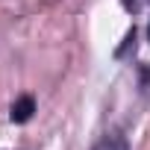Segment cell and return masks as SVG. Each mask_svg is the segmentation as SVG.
Returning a JSON list of instances; mask_svg holds the SVG:
<instances>
[{"instance_id":"4","label":"cell","mask_w":150,"mask_h":150,"mask_svg":"<svg viewBox=\"0 0 150 150\" xmlns=\"http://www.w3.org/2000/svg\"><path fill=\"white\" fill-rule=\"evenodd\" d=\"M147 35H150V27H147Z\"/></svg>"},{"instance_id":"1","label":"cell","mask_w":150,"mask_h":150,"mask_svg":"<svg viewBox=\"0 0 150 150\" xmlns=\"http://www.w3.org/2000/svg\"><path fill=\"white\" fill-rule=\"evenodd\" d=\"M33 112H35V100H33V97H18V100L12 103L9 118H12L15 124H27V121L33 118Z\"/></svg>"},{"instance_id":"3","label":"cell","mask_w":150,"mask_h":150,"mask_svg":"<svg viewBox=\"0 0 150 150\" xmlns=\"http://www.w3.org/2000/svg\"><path fill=\"white\" fill-rule=\"evenodd\" d=\"M124 6L127 9H135V0H124Z\"/></svg>"},{"instance_id":"2","label":"cell","mask_w":150,"mask_h":150,"mask_svg":"<svg viewBox=\"0 0 150 150\" xmlns=\"http://www.w3.org/2000/svg\"><path fill=\"white\" fill-rule=\"evenodd\" d=\"M94 150H127V141H124V135L109 132V135H103V141H100Z\"/></svg>"}]
</instances>
